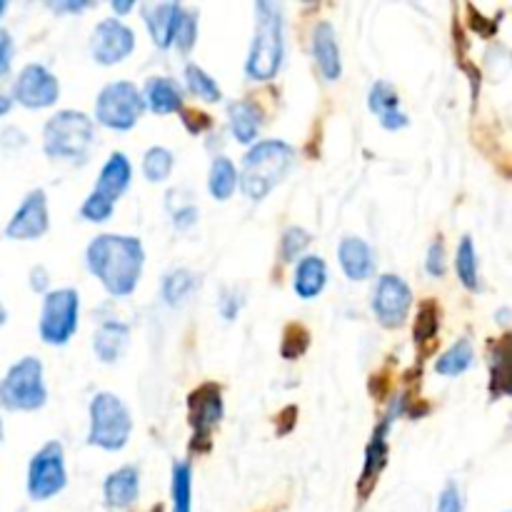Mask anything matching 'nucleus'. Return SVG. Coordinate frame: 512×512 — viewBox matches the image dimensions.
<instances>
[{
  "mask_svg": "<svg viewBox=\"0 0 512 512\" xmlns=\"http://www.w3.org/2000/svg\"><path fill=\"white\" fill-rule=\"evenodd\" d=\"M85 263L110 295L128 298L143 275L145 250L143 243L130 235H98L85 250Z\"/></svg>",
  "mask_w": 512,
  "mask_h": 512,
  "instance_id": "nucleus-1",
  "label": "nucleus"
},
{
  "mask_svg": "<svg viewBox=\"0 0 512 512\" xmlns=\"http://www.w3.org/2000/svg\"><path fill=\"white\" fill-rule=\"evenodd\" d=\"M295 165V148L285 140H260L245 153L238 175L240 190L248 200H263L285 180Z\"/></svg>",
  "mask_w": 512,
  "mask_h": 512,
  "instance_id": "nucleus-2",
  "label": "nucleus"
},
{
  "mask_svg": "<svg viewBox=\"0 0 512 512\" xmlns=\"http://www.w3.org/2000/svg\"><path fill=\"white\" fill-rule=\"evenodd\" d=\"M255 35L250 45L248 63H245V75L250 80L275 78L283 65L285 40H283V10L278 3H255Z\"/></svg>",
  "mask_w": 512,
  "mask_h": 512,
  "instance_id": "nucleus-3",
  "label": "nucleus"
},
{
  "mask_svg": "<svg viewBox=\"0 0 512 512\" xmlns=\"http://www.w3.org/2000/svg\"><path fill=\"white\" fill-rule=\"evenodd\" d=\"M95 145V123L80 110H58L43 128V150L50 160L85 163Z\"/></svg>",
  "mask_w": 512,
  "mask_h": 512,
  "instance_id": "nucleus-4",
  "label": "nucleus"
},
{
  "mask_svg": "<svg viewBox=\"0 0 512 512\" xmlns=\"http://www.w3.org/2000/svg\"><path fill=\"white\" fill-rule=\"evenodd\" d=\"M133 433V418L123 400L115 393H98L90 400L88 443L100 450H123Z\"/></svg>",
  "mask_w": 512,
  "mask_h": 512,
  "instance_id": "nucleus-5",
  "label": "nucleus"
},
{
  "mask_svg": "<svg viewBox=\"0 0 512 512\" xmlns=\"http://www.w3.org/2000/svg\"><path fill=\"white\" fill-rule=\"evenodd\" d=\"M0 403L8 410H40L48 403V388L43 380V363L33 355L18 360L0 380Z\"/></svg>",
  "mask_w": 512,
  "mask_h": 512,
  "instance_id": "nucleus-6",
  "label": "nucleus"
},
{
  "mask_svg": "<svg viewBox=\"0 0 512 512\" xmlns=\"http://www.w3.org/2000/svg\"><path fill=\"white\" fill-rule=\"evenodd\" d=\"M143 110V95H140V90L130 80L108 83L98 93V100H95V120L113 130L135 128Z\"/></svg>",
  "mask_w": 512,
  "mask_h": 512,
  "instance_id": "nucleus-7",
  "label": "nucleus"
},
{
  "mask_svg": "<svg viewBox=\"0 0 512 512\" xmlns=\"http://www.w3.org/2000/svg\"><path fill=\"white\" fill-rule=\"evenodd\" d=\"M223 390L218 383H203L188 395V423L193 428V453H208L213 430L223 420Z\"/></svg>",
  "mask_w": 512,
  "mask_h": 512,
  "instance_id": "nucleus-8",
  "label": "nucleus"
},
{
  "mask_svg": "<svg viewBox=\"0 0 512 512\" xmlns=\"http://www.w3.org/2000/svg\"><path fill=\"white\" fill-rule=\"evenodd\" d=\"M80 298L78 290L60 288L45 295L40 313V338L48 345H65L78 330Z\"/></svg>",
  "mask_w": 512,
  "mask_h": 512,
  "instance_id": "nucleus-9",
  "label": "nucleus"
},
{
  "mask_svg": "<svg viewBox=\"0 0 512 512\" xmlns=\"http://www.w3.org/2000/svg\"><path fill=\"white\" fill-rule=\"evenodd\" d=\"M68 483L65 475V455L60 443H45L38 453L30 458L28 465V495L35 503L55 498Z\"/></svg>",
  "mask_w": 512,
  "mask_h": 512,
  "instance_id": "nucleus-10",
  "label": "nucleus"
},
{
  "mask_svg": "<svg viewBox=\"0 0 512 512\" xmlns=\"http://www.w3.org/2000/svg\"><path fill=\"white\" fill-rule=\"evenodd\" d=\"M370 308H373L375 318H378L383 328H403L410 315V308H413V290H410V285L400 275H380L378 285L373 290Z\"/></svg>",
  "mask_w": 512,
  "mask_h": 512,
  "instance_id": "nucleus-11",
  "label": "nucleus"
},
{
  "mask_svg": "<svg viewBox=\"0 0 512 512\" xmlns=\"http://www.w3.org/2000/svg\"><path fill=\"white\" fill-rule=\"evenodd\" d=\"M405 410V398H395L393 405H390L388 415L378 423V428L373 430L370 435V443L365 448V463H363V473H360L358 480V495L360 500L368 498L370 493L375 490V483H378L380 473L385 470L388 465V453H390V445H388V433H390V425L395 423L400 413Z\"/></svg>",
  "mask_w": 512,
  "mask_h": 512,
  "instance_id": "nucleus-12",
  "label": "nucleus"
},
{
  "mask_svg": "<svg viewBox=\"0 0 512 512\" xmlns=\"http://www.w3.org/2000/svg\"><path fill=\"white\" fill-rule=\"evenodd\" d=\"M60 83L45 65L30 63L20 70L18 80L13 85V103H20L23 108L40 110L50 108L58 100Z\"/></svg>",
  "mask_w": 512,
  "mask_h": 512,
  "instance_id": "nucleus-13",
  "label": "nucleus"
},
{
  "mask_svg": "<svg viewBox=\"0 0 512 512\" xmlns=\"http://www.w3.org/2000/svg\"><path fill=\"white\" fill-rule=\"evenodd\" d=\"M135 50V33L133 28L118 18L100 20L95 25L93 35H90V53L93 60L100 65H115L123 63L130 53Z\"/></svg>",
  "mask_w": 512,
  "mask_h": 512,
  "instance_id": "nucleus-14",
  "label": "nucleus"
},
{
  "mask_svg": "<svg viewBox=\"0 0 512 512\" xmlns=\"http://www.w3.org/2000/svg\"><path fill=\"white\" fill-rule=\"evenodd\" d=\"M48 195L45 190L35 188L23 198L20 208L5 225V238L10 240H38L48 233Z\"/></svg>",
  "mask_w": 512,
  "mask_h": 512,
  "instance_id": "nucleus-15",
  "label": "nucleus"
},
{
  "mask_svg": "<svg viewBox=\"0 0 512 512\" xmlns=\"http://www.w3.org/2000/svg\"><path fill=\"white\" fill-rule=\"evenodd\" d=\"M313 58L325 80L335 83L340 78V73H343V60H340L338 35H335V28L328 20H320L313 30Z\"/></svg>",
  "mask_w": 512,
  "mask_h": 512,
  "instance_id": "nucleus-16",
  "label": "nucleus"
},
{
  "mask_svg": "<svg viewBox=\"0 0 512 512\" xmlns=\"http://www.w3.org/2000/svg\"><path fill=\"white\" fill-rule=\"evenodd\" d=\"M338 260L345 278L355 280V283H363V280H368L375 273L373 248L363 238H355V235H348V238L340 240Z\"/></svg>",
  "mask_w": 512,
  "mask_h": 512,
  "instance_id": "nucleus-17",
  "label": "nucleus"
},
{
  "mask_svg": "<svg viewBox=\"0 0 512 512\" xmlns=\"http://www.w3.org/2000/svg\"><path fill=\"white\" fill-rule=\"evenodd\" d=\"M183 10L185 8L180 3H155L145 8V25H148L150 38L160 50L173 48Z\"/></svg>",
  "mask_w": 512,
  "mask_h": 512,
  "instance_id": "nucleus-18",
  "label": "nucleus"
},
{
  "mask_svg": "<svg viewBox=\"0 0 512 512\" xmlns=\"http://www.w3.org/2000/svg\"><path fill=\"white\" fill-rule=\"evenodd\" d=\"M140 495V475L138 468L125 465L110 473L103 483V498L110 510H128L138 503Z\"/></svg>",
  "mask_w": 512,
  "mask_h": 512,
  "instance_id": "nucleus-19",
  "label": "nucleus"
},
{
  "mask_svg": "<svg viewBox=\"0 0 512 512\" xmlns=\"http://www.w3.org/2000/svg\"><path fill=\"white\" fill-rule=\"evenodd\" d=\"M368 108L380 118L385 130H400L410 123L408 115L400 110V98L388 80H378L368 93Z\"/></svg>",
  "mask_w": 512,
  "mask_h": 512,
  "instance_id": "nucleus-20",
  "label": "nucleus"
},
{
  "mask_svg": "<svg viewBox=\"0 0 512 512\" xmlns=\"http://www.w3.org/2000/svg\"><path fill=\"white\" fill-rule=\"evenodd\" d=\"M130 180H133V165H130L128 155L115 150V153H110V158L105 160L103 168H100L95 193L105 195V198H110L115 203V200L130 188Z\"/></svg>",
  "mask_w": 512,
  "mask_h": 512,
  "instance_id": "nucleus-21",
  "label": "nucleus"
},
{
  "mask_svg": "<svg viewBox=\"0 0 512 512\" xmlns=\"http://www.w3.org/2000/svg\"><path fill=\"white\" fill-rule=\"evenodd\" d=\"M230 115V130H233L235 140L243 145H250L260 135L265 123V113L258 103L253 100H235L228 108Z\"/></svg>",
  "mask_w": 512,
  "mask_h": 512,
  "instance_id": "nucleus-22",
  "label": "nucleus"
},
{
  "mask_svg": "<svg viewBox=\"0 0 512 512\" xmlns=\"http://www.w3.org/2000/svg\"><path fill=\"white\" fill-rule=\"evenodd\" d=\"M130 343V328L120 320H105L100 323V328L95 330L93 338V350L98 355L100 363H118L120 355L125 353Z\"/></svg>",
  "mask_w": 512,
  "mask_h": 512,
  "instance_id": "nucleus-23",
  "label": "nucleus"
},
{
  "mask_svg": "<svg viewBox=\"0 0 512 512\" xmlns=\"http://www.w3.org/2000/svg\"><path fill=\"white\" fill-rule=\"evenodd\" d=\"M140 95H143L145 108H150L158 115L180 113L185 105L183 90H180V85L170 78H150Z\"/></svg>",
  "mask_w": 512,
  "mask_h": 512,
  "instance_id": "nucleus-24",
  "label": "nucleus"
},
{
  "mask_svg": "<svg viewBox=\"0 0 512 512\" xmlns=\"http://www.w3.org/2000/svg\"><path fill=\"white\" fill-rule=\"evenodd\" d=\"M328 283V265L320 255H305L303 260H298V268H295L293 288L298 293V298L313 300L318 298L325 290Z\"/></svg>",
  "mask_w": 512,
  "mask_h": 512,
  "instance_id": "nucleus-25",
  "label": "nucleus"
},
{
  "mask_svg": "<svg viewBox=\"0 0 512 512\" xmlns=\"http://www.w3.org/2000/svg\"><path fill=\"white\" fill-rule=\"evenodd\" d=\"M510 338H500L490 353V398L498 400L510 395Z\"/></svg>",
  "mask_w": 512,
  "mask_h": 512,
  "instance_id": "nucleus-26",
  "label": "nucleus"
},
{
  "mask_svg": "<svg viewBox=\"0 0 512 512\" xmlns=\"http://www.w3.org/2000/svg\"><path fill=\"white\" fill-rule=\"evenodd\" d=\"M235 188H238V168L233 165V160L220 155L213 160L208 173V190L215 200L225 203V200L233 198Z\"/></svg>",
  "mask_w": 512,
  "mask_h": 512,
  "instance_id": "nucleus-27",
  "label": "nucleus"
},
{
  "mask_svg": "<svg viewBox=\"0 0 512 512\" xmlns=\"http://www.w3.org/2000/svg\"><path fill=\"white\" fill-rule=\"evenodd\" d=\"M475 363V350L468 338H460L443 358L435 363V373L445 375V378H458V375L468 373Z\"/></svg>",
  "mask_w": 512,
  "mask_h": 512,
  "instance_id": "nucleus-28",
  "label": "nucleus"
},
{
  "mask_svg": "<svg viewBox=\"0 0 512 512\" xmlns=\"http://www.w3.org/2000/svg\"><path fill=\"white\" fill-rule=\"evenodd\" d=\"M195 288H198V278L193 270L175 268L163 278V300L170 308H180L195 293Z\"/></svg>",
  "mask_w": 512,
  "mask_h": 512,
  "instance_id": "nucleus-29",
  "label": "nucleus"
},
{
  "mask_svg": "<svg viewBox=\"0 0 512 512\" xmlns=\"http://www.w3.org/2000/svg\"><path fill=\"white\" fill-rule=\"evenodd\" d=\"M170 498H173V512H193V470L185 460H178L173 465Z\"/></svg>",
  "mask_w": 512,
  "mask_h": 512,
  "instance_id": "nucleus-30",
  "label": "nucleus"
},
{
  "mask_svg": "<svg viewBox=\"0 0 512 512\" xmlns=\"http://www.w3.org/2000/svg\"><path fill=\"white\" fill-rule=\"evenodd\" d=\"M455 270H458L460 283L468 290L478 293L480 290V270H478V250L470 235H465L458 245V255H455Z\"/></svg>",
  "mask_w": 512,
  "mask_h": 512,
  "instance_id": "nucleus-31",
  "label": "nucleus"
},
{
  "mask_svg": "<svg viewBox=\"0 0 512 512\" xmlns=\"http://www.w3.org/2000/svg\"><path fill=\"white\" fill-rule=\"evenodd\" d=\"M440 328V308L435 300H423L418 305V313H415L413 323V338L420 348L425 345H435V338H438Z\"/></svg>",
  "mask_w": 512,
  "mask_h": 512,
  "instance_id": "nucleus-32",
  "label": "nucleus"
},
{
  "mask_svg": "<svg viewBox=\"0 0 512 512\" xmlns=\"http://www.w3.org/2000/svg\"><path fill=\"white\" fill-rule=\"evenodd\" d=\"M185 83H188L190 93L208 100V103H220V100H223V90H220V85L215 83L213 75L205 73L200 65L195 63L185 65Z\"/></svg>",
  "mask_w": 512,
  "mask_h": 512,
  "instance_id": "nucleus-33",
  "label": "nucleus"
},
{
  "mask_svg": "<svg viewBox=\"0 0 512 512\" xmlns=\"http://www.w3.org/2000/svg\"><path fill=\"white\" fill-rule=\"evenodd\" d=\"M173 168H175L173 153H170L168 148H163V145H155V148H150L148 153H145L143 173L150 183H163V180H168L170 173H173Z\"/></svg>",
  "mask_w": 512,
  "mask_h": 512,
  "instance_id": "nucleus-34",
  "label": "nucleus"
},
{
  "mask_svg": "<svg viewBox=\"0 0 512 512\" xmlns=\"http://www.w3.org/2000/svg\"><path fill=\"white\" fill-rule=\"evenodd\" d=\"M310 330L300 323H290L283 330V340H280V355L285 360H298L308 353L310 348Z\"/></svg>",
  "mask_w": 512,
  "mask_h": 512,
  "instance_id": "nucleus-35",
  "label": "nucleus"
},
{
  "mask_svg": "<svg viewBox=\"0 0 512 512\" xmlns=\"http://www.w3.org/2000/svg\"><path fill=\"white\" fill-rule=\"evenodd\" d=\"M310 245V233L305 228H300V225H293V228H288L283 233V238H280V260L283 263H293V260H298L300 255H303V250Z\"/></svg>",
  "mask_w": 512,
  "mask_h": 512,
  "instance_id": "nucleus-36",
  "label": "nucleus"
},
{
  "mask_svg": "<svg viewBox=\"0 0 512 512\" xmlns=\"http://www.w3.org/2000/svg\"><path fill=\"white\" fill-rule=\"evenodd\" d=\"M113 213H115L113 200L105 198V195H100V193H95V190L83 200V205H80V215H83L88 223H105V220H108Z\"/></svg>",
  "mask_w": 512,
  "mask_h": 512,
  "instance_id": "nucleus-37",
  "label": "nucleus"
},
{
  "mask_svg": "<svg viewBox=\"0 0 512 512\" xmlns=\"http://www.w3.org/2000/svg\"><path fill=\"white\" fill-rule=\"evenodd\" d=\"M195 38H198V13L195 10H183V18H180L173 45L180 53H188V50H193Z\"/></svg>",
  "mask_w": 512,
  "mask_h": 512,
  "instance_id": "nucleus-38",
  "label": "nucleus"
},
{
  "mask_svg": "<svg viewBox=\"0 0 512 512\" xmlns=\"http://www.w3.org/2000/svg\"><path fill=\"white\" fill-rule=\"evenodd\" d=\"M425 270H428V275H433V278H443V275L448 273V263H445V245L440 238H435L433 243H430L428 255H425Z\"/></svg>",
  "mask_w": 512,
  "mask_h": 512,
  "instance_id": "nucleus-39",
  "label": "nucleus"
},
{
  "mask_svg": "<svg viewBox=\"0 0 512 512\" xmlns=\"http://www.w3.org/2000/svg\"><path fill=\"white\" fill-rule=\"evenodd\" d=\"M180 118H183V125L190 130L193 135H200L203 130H210L213 128V118H210L208 113H203V110H180Z\"/></svg>",
  "mask_w": 512,
  "mask_h": 512,
  "instance_id": "nucleus-40",
  "label": "nucleus"
},
{
  "mask_svg": "<svg viewBox=\"0 0 512 512\" xmlns=\"http://www.w3.org/2000/svg\"><path fill=\"white\" fill-rule=\"evenodd\" d=\"M438 512H463V495L455 483H448L438 498Z\"/></svg>",
  "mask_w": 512,
  "mask_h": 512,
  "instance_id": "nucleus-41",
  "label": "nucleus"
},
{
  "mask_svg": "<svg viewBox=\"0 0 512 512\" xmlns=\"http://www.w3.org/2000/svg\"><path fill=\"white\" fill-rule=\"evenodd\" d=\"M240 305H243V295L238 290H225L223 300H220V315H223L228 323H233L240 313Z\"/></svg>",
  "mask_w": 512,
  "mask_h": 512,
  "instance_id": "nucleus-42",
  "label": "nucleus"
},
{
  "mask_svg": "<svg viewBox=\"0 0 512 512\" xmlns=\"http://www.w3.org/2000/svg\"><path fill=\"white\" fill-rule=\"evenodd\" d=\"M13 53H15L13 35H10L5 28H0V75H5L10 70V63H13Z\"/></svg>",
  "mask_w": 512,
  "mask_h": 512,
  "instance_id": "nucleus-43",
  "label": "nucleus"
},
{
  "mask_svg": "<svg viewBox=\"0 0 512 512\" xmlns=\"http://www.w3.org/2000/svg\"><path fill=\"white\" fill-rule=\"evenodd\" d=\"M195 220H198V208L193 203H185L180 208L173 210V225L178 230H188L193 228Z\"/></svg>",
  "mask_w": 512,
  "mask_h": 512,
  "instance_id": "nucleus-44",
  "label": "nucleus"
},
{
  "mask_svg": "<svg viewBox=\"0 0 512 512\" xmlns=\"http://www.w3.org/2000/svg\"><path fill=\"white\" fill-rule=\"evenodd\" d=\"M25 143H28V138H25L23 130L15 128V125L5 128L3 135H0V145H3L5 150H18V148H23Z\"/></svg>",
  "mask_w": 512,
  "mask_h": 512,
  "instance_id": "nucleus-45",
  "label": "nucleus"
},
{
  "mask_svg": "<svg viewBox=\"0 0 512 512\" xmlns=\"http://www.w3.org/2000/svg\"><path fill=\"white\" fill-rule=\"evenodd\" d=\"M50 285V273L48 268H43V265H35L33 270H30V288L35 290V293H45Z\"/></svg>",
  "mask_w": 512,
  "mask_h": 512,
  "instance_id": "nucleus-46",
  "label": "nucleus"
},
{
  "mask_svg": "<svg viewBox=\"0 0 512 512\" xmlns=\"http://www.w3.org/2000/svg\"><path fill=\"white\" fill-rule=\"evenodd\" d=\"M48 8L58 13H80V10H88L90 3H50Z\"/></svg>",
  "mask_w": 512,
  "mask_h": 512,
  "instance_id": "nucleus-47",
  "label": "nucleus"
},
{
  "mask_svg": "<svg viewBox=\"0 0 512 512\" xmlns=\"http://www.w3.org/2000/svg\"><path fill=\"white\" fill-rule=\"evenodd\" d=\"M10 108H13V95H8L0 90V118H3V115H8Z\"/></svg>",
  "mask_w": 512,
  "mask_h": 512,
  "instance_id": "nucleus-48",
  "label": "nucleus"
},
{
  "mask_svg": "<svg viewBox=\"0 0 512 512\" xmlns=\"http://www.w3.org/2000/svg\"><path fill=\"white\" fill-rule=\"evenodd\" d=\"M133 8H135L133 0H128V3H113V10H115V13H120V15L130 13V10H133Z\"/></svg>",
  "mask_w": 512,
  "mask_h": 512,
  "instance_id": "nucleus-49",
  "label": "nucleus"
},
{
  "mask_svg": "<svg viewBox=\"0 0 512 512\" xmlns=\"http://www.w3.org/2000/svg\"><path fill=\"white\" fill-rule=\"evenodd\" d=\"M5 320H8V310H5L3 303H0V325H5Z\"/></svg>",
  "mask_w": 512,
  "mask_h": 512,
  "instance_id": "nucleus-50",
  "label": "nucleus"
},
{
  "mask_svg": "<svg viewBox=\"0 0 512 512\" xmlns=\"http://www.w3.org/2000/svg\"><path fill=\"white\" fill-rule=\"evenodd\" d=\"M5 10H8V3H5V0H0V15H3Z\"/></svg>",
  "mask_w": 512,
  "mask_h": 512,
  "instance_id": "nucleus-51",
  "label": "nucleus"
},
{
  "mask_svg": "<svg viewBox=\"0 0 512 512\" xmlns=\"http://www.w3.org/2000/svg\"><path fill=\"white\" fill-rule=\"evenodd\" d=\"M0 440H3V420H0Z\"/></svg>",
  "mask_w": 512,
  "mask_h": 512,
  "instance_id": "nucleus-52",
  "label": "nucleus"
},
{
  "mask_svg": "<svg viewBox=\"0 0 512 512\" xmlns=\"http://www.w3.org/2000/svg\"><path fill=\"white\" fill-rule=\"evenodd\" d=\"M153 512H163V505H158V508H155Z\"/></svg>",
  "mask_w": 512,
  "mask_h": 512,
  "instance_id": "nucleus-53",
  "label": "nucleus"
}]
</instances>
